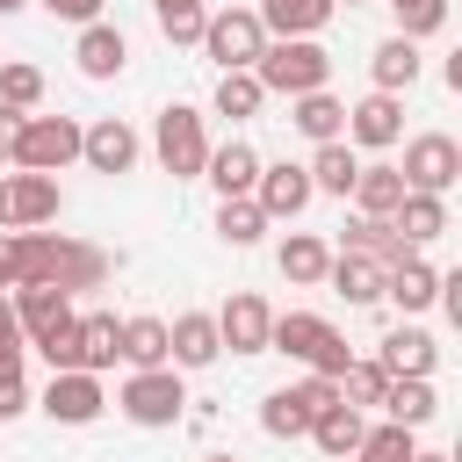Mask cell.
I'll return each mask as SVG.
<instances>
[{
    "instance_id": "816d5d0a",
    "label": "cell",
    "mask_w": 462,
    "mask_h": 462,
    "mask_svg": "<svg viewBox=\"0 0 462 462\" xmlns=\"http://www.w3.org/2000/svg\"><path fill=\"white\" fill-rule=\"evenodd\" d=\"M346 7H361V0H346Z\"/></svg>"
},
{
    "instance_id": "5bb4252c",
    "label": "cell",
    "mask_w": 462,
    "mask_h": 462,
    "mask_svg": "<svg viewBox=\"0 0 462 462\" xmlns=\"http://www.w3.org/2000/svg\"><path fill=\"white\" fill-rule=\"evenodd\" d=\"M79 159L94 173H130L137 166V130L123 116H101V123H79Z\"/></svg>"
},
{
    "instance_id": "f907efd6",
    "label": "cell",
    "mask_w": 462,
    "mask_h": 462,
    "mask_svg": "<svg viewBox=\"0 0 462 462\" xmlns=\"http://www.w3.org/2000/svg\"><path fill=\"white\" fill-rule=\"evenodd\" d=\"M209 462H231V455H209Z\"/></svg>"
},
{
    "instance_id": "7bdbcfd3",
    "label": "cell",
    "mask_w": 462,
    "mask_h": 462,
    "mask_svg": "<svg viewBox=\"0 0 462 462\" xmlns=\"http://www.w3.org/2000/svg\"><path fill=\"white\" fill-rule=\"evenodd\" d=\"M22 354H29V339H22L14 303H7V289H0V368H22Z\"/></svg>"
},
{
    "instance_id": "4316f807",
    "label": "cell",
    "mask_w": 462,
    "mask_h": 462,
    "mask_svg": "<svg viewBox=\"0 0 462 462\" xmlns=\"http://www.w3.org/2000/svg\"><path fill=\"white\" fill-rule=\"evenodd\" d=\"M375 411L419 433V426L440 411V397H433V375H390V390H383V404H375Z\"/></svg>"
},
{
    "instance_id": "d4e9b609",
    "label": "cell",
    "mask_w": 462,
    "mask_h": 462,
    "mask_svg": "<svg viewBox=\"0 0 462 462\" xmlns=\"http://www.w3.org/2000/svg\"><path fill=\"white\" fill-rule=\"evenodd\" d=\"M274 267H282V282L318 289V282H325V267H332V245H325L318 231H289V238H282V253H274Z\"/></svg>"
},
{
    "instance_id": "74e56055",
    "label": "cell",
    "mask_w": 462,
    "mask_h": 462,
    "mask_svg": "<svg viewBox=\"0 0 462 462\" xmlns=\"http://www.w3.org/2000/svg\"><path fill=\"white\" fill-rule=\"evenodd\" d=\"M383 390H390V368L368 354V361H346L339 368V404H354V411H368V404H383Z\"/></svg>"
},
{
    "instance_id": "ac0fdd59",
    "label": "cell",
    "mask_w": 462,
    "mask_h": 462,
    "mask_svg": "<svg viewBox=\"0 0 462 462\" xmlns=\"http://www.w3.org/2000/svg\"><path fill=\"white\" fill-rule=\"evenodd\" d=\"M108 274H116V260H108L94 238H65V231H58V267H51V282H58L65 296H79V289H101Z\"/></svg>"
},
{
    "instance_id": "7a4b0ae2",
    "label": "cell",
    "mask_w": 462,
    "mask_h": 462,
    "mask_svg": "<svg viewBox=\"0 0 462 462\" xmlns=\"http://www.w3.org/2000/svg\"><path fill=\"white\" fill-rule=\"evenodd\" d=\"M267 346H274V354H289V361H303L310 375H332V383H339V368L354 361V354H346V339H339V325H332V318H318V310H274Z\"/></svg>"
},
{
    "instance_id": "9a60e30c",
    "label": "cell",
    "mask_w": 462,
    "mask_h": 462,
    "mask_svg": "<svg viewBox=\"0 0 462 462\" xmlns=\"http://www.w3.org/2000/svg\"><path fill=\"white\" fill-rule=\"evenodd\" d=\"M7 303H14V325H22V339H43V332L72 325V296H65L58 282H22V289H7Z\"/></svg>"
},
{
    "instance_id": "5b68a950",
    "label": "cell",
    "mask_w": 462,
    "mask_h": 462,
    "mask_svg": "<svg viewBox=\"0 0 462 462\" xmlns=\"http://www.w3.org/2000/svg\"><path fill=\"white\" fill-rule=\"evenodd\" d=\"M72 159H79V123L72 116H22L7 166H22V173H65Z\"/></svg>"
},
{
    "instance_id": "d590c367",
    "label": "cell",
    "mask_w": 462,
    "mask_h": 462,
    "mask_svg": "<svg viewBox=\"0 0 462 462\" xmlns=\"http://www.w3.org/2000/svg\"><path fill=\"white\" fill-rule=\"evenodd\" d=\"M419 455V433L411 426H397V419H383V426H368L361 433V448L346 455V462H411Z\"/></svg>"
},
{
    "instance_id": "bcb514c9",
    "label": "cell",
    "mask_w": 462,
    "mask_h": 462,
    "mask_svg": "<svg viewBox=\"0 0 462 462\" xmlns=\"http://www.w3.org/2000/svg\"><path fill=\"white\" fill-rule=\"evenodd\" d=\"M29 7H43L58 22H101V0H29Z\"/></svg>"
},
{
    "instance_id": "6da1fadb",
    "label": "cell",
    "mask_w": 462,
    "mask_h": 462,
    "mask_svg": "<svg viewBox=\"0 0 462 462\" xmlns=\"http://www.w3.org/2000/svg\"><path fill=\"white\" fill-rule=\"evenodd\" d=\"M253 79L267 87V94H318V87H332V51L318 43V36H267V51L253 58Z\"/></svg>"
},
{
    "instance_id": "2e32d148",
    "label": "cell",
    "mask_w": 462,
    "mask_h": 462,
    "mask_svg": "<svg viewBox=\"0 0 462 462\" xmlns=\"http://www.w3.org/2000/svg\"><path fill=\"white\" fill-rule=\"evenodd\" d=\"M224 354V339H217V310H180L173 325H166V361L188 375V368H209Z\"/></svg>"
},
{
    "instance_id": "ee69618b",
    "label": "cell",
    "mask_w": 462,
    "mask_h": 462,
    "mask_svg": "<svg viewBox=\"0 0 462 462\" xmlns=\"http://www.w3.org/2000/svg\"><path fill=\"white\" fill-rule=\"evenodd\" d=\"M29 404H36V397H29V383H22V368H0V426H7V419H22Z\"/></svg>"
},
{
    "instance_id": "e0dca14e",
    "label": "cell",
    "mask_w": 462,
    "mask_h": 462,
    "mask_svg": "<svg viewBox=\"0 0 462 462\" xmlns=\"http://www.w3.org/2000/svg\"><path fill=\"white\" fill-rule=\"evenodd\" d=\"M72 58H79V79H116V72L130 65V36H123L116 22H79Z\"/></svg>"
},
{
    "instance_id": "603a6c76",
    "label": "cell",
    "mask_w": 462,
    "mask_h": 462,
    "mask_svg": "<svg viewBox=\"0 0 462 462\" xmlns=\"http://www.w3.org/2000/svg\"><path fill=\"white\" fill-rule=\"evenodd\" d=\"M375 361H383L390 375H433L440 346H433V332H426V325H397V332H383Z\"/></svg>"
},
{
    "instance_id": "8fae6325",
    "label": "cell",
    "mask_w": 462,
    "mask_h": 462,
    "mask_svg": "<svg viewBox=\"0 0 462 462\" xmlns=\"http://www.w3.org/2000/svg\"><path fill=\"white\" fill-rule=\"evenodd\" d=\"M397 137H404V94H361V101L346 108V144L390 152Z\"/></svg>"
},
{
    "instance_id": "7402d4cb",
    "label": "cell",
    "mask_w": 462,
    "mask_h": 462,
    "mask_svg": "<svg viewBox=\"0 0 462 462\" xmlns=\"http://www.w3.org/2000/svg\"><path fill=\"white\" fill-rule=\"evenodd\" d=\"M390 224H397V238H404L411 253H426V245L448 231V195H419V188H404V202L390 209Z\"/></svg>"
},
{
    "instance_id": "d6a6232c",
    "label": "cell",
    "mask_w": 462,
    "mask_h": 462,
    "mask_svg": "<svg viewBox=\"0 0 462 462\" xmlns=\"http://www.w3.org/2000/svg\"><path fill=\"white\" fill-rule=\"evenodd\" d=\"M116 325L123 318H108V310H79V368L87 375H108L123 354H116Z\"/></svg>"
},
{
    "instance_id": "681fc988",
    "label": "cell",
    "mask_w": 462,
    "mask_h": 462,
    "mask_svg": "<svg viewBox=\"0 0 462 462\" xmlns=\"http://www.w3.org/2000/svg\"><path fill=\"white\" fill-rule=\"evenodd\" d=\"M22 7H29V0H0V14H22Z\"/></svg>"
},
{
    "instance_id": "8992f818",
    "label": "cell",
    "mask_w": 462,
    "mask_h": 462,
    "mask_svg": "<svg viewBox=\"0 0 462 462\" xmlns=\"http://www.w3.org/2000/svg\"><path fill=\"white\" fill-rule=\"evenodd\" d=\"M260 51H267V29H260L253 7H217V14L202 22V58H209L217 72H253Z\"/></svg>"
},
{
    "instance_id": "8d00e7d4",
    "label": "cell",
    "mask_w": 462,
    "mask_h": 462,
    "mask_svg": "<svg viewBox=\"0 0 462 462\" xmlns=\"http://www.w3.org/2000/svg\"><path fill=\"white\" fill-rule=\"evenodd\" d=\"M267 108V87L253 79V72H217V116H231V123H253Z\"/></svg>"
},
{
    "instance_id": "52a82bcc",
    "label": "cell",
    "mask_w": 462,
    "mask_h": 462,
    "mask_svg": "<svg viewBox=\"0 0 462 462\" xmlns=\"http://www.w3.org/2000/svg\"><path fill=\"white\" fill-rule=\"evenodd\" d=\"M58 209H65V188H58V173H0V231H43V224H58Z\"/></svg>"
},
{
    "instance_id": "f5cc1de1",
    "label": "cell",
    "mask_w": 462,
    "mask_h": 462,
    "mask_svg": "<svg viewBox=\"0 0 462 462\" xmlns=\"http://www.w3.org/2000/svg\"><path fill=\"white\" fill-rule=\"evenodd\" d=\"M383 7H397V0H383Z\"/></svg>"
},
{
    "instance_id": "836d02e7",
    "label": "cell",
    "mask_w": 462,
    "mask_h": 462,
    "mask_svg": "<svg viewBox=\"0 0 462 462\" xmlns=\"http://www.w3.org/2000/svg\"><path fill=\"white\" fill-rule=\"evenodd\" d=\"M217 238H224V245H238V253H245V245H260V238H267L260 202H253V195H224V202H217Z\"/></svg>"
},
{
    "instance_id": "4fadbf2b",
    "label": "cell",
    "mask_w": 462,
    "mask_h": 462,
    "mask_svg": "<svg viewBox=\"0 0 462 462\" xmlns=\"http://www.w3.org/2000/svg\"><path fill=\"white\" fill-rule=\"evenodd\" d=\"M267 325H274V310H267L260 289H238V296L217 310V339H224L231 354H267Z\"/></svg>"
},
{
    "instance_id": "f546056e",
    "label": "cell",
    "mask_w": 462,
    "mask_h": 462,
    "mask_svg": "<svg viewBox=\"0 0 462 462\" xmlns=\"http://www.w3.org/2000/svg\"><path fill=\"white\" fill-rule=\"evenodd\" d=\"M346 195H354V217H390V209L404 202V173L375 159V166H361V173H354V188H346Z\"/></svg>"
},
{
    "instance_id": "44dd1931",
    "label": "cell",
    "mask_w": 462,
    "mask_h": 462,
    "mask_svg": "<svg viewBox=\"0 0 462 462\" xmlns=\"http://www.w3.org/2000/svg\"><path fill=\"white\" fill-rule=\"evenodd\" d=\"M289 130H296V137H310V144H332V137H346V101H339L332 87L296 94V101H289Z\"/></svg>"
},
{
    "instance_id": "7dc6e473",
    "label": "cell",
    "mask_w": 462,
    "mask_h": 462,
    "mask_svg": "<svg viewBox=\"0 0 462 462\" xmlns=\"http://www.w3.org/2000/svg\"><path fill=\"white\" fill-rule=\"evenodd\" d=\"M14 130H22V108H0V159L14 152Z\"/></svg>"
},
{
    "instance_id": "277c9868",
    "label": "cell",
    "mask_w": 462,
    "mask_h": 462,
    "mask_svg": "<svg viewBox=\"0 0 462 462\" xmlns=\"http://www.w3.org/2000/svg\"><path fill=\"white\" fill-rule=\"evenodd\" d=\"M152 152H159V166H166L173 180H202V159H209L202 108H188V101L159 108V123H152Z\"/></svg>"
},
{
    "instance_id": "484cf974",
    "label": "cell",
    "mask_w": 462,
    "mask_h": 462,
    "mask_svg": "<svg viewBox=\"0 0 462 462\" xmlns=\"http://www.w3.org/2000/svg\"><path fill=\"white\" fill-rule=\"evenodd\" d=\"M325 282L354 303V310H368V303H383V260H368V253H332V267H325Z\"/></svg>"
},
{
    "instance_id": "30bf717a",
    "label": "cell",
    "mask_w": 462,
    "mask_h": 462,
    "mask_svg": "<svg viewBox=\"0 0 462 462\" xmlns=\"http://www.w3.org/2000/svg\"><path fill=\"white\" fill-rule=\"evenodd\" d=\"M36 404H43L58 426H94V419L108 411V390H101V375H87V368H58Z\"/></svg>"
},
{
    "instance_id": "1f68e13d",
    "label": "cell",
    "mask_w": 462,
    "mask_h": 462,
    "mask_svg": "<svg viewBox=\"0 0 462 462\" xmlns=\"http://www.w3.org/2000/svg\"><path fill=\"white\" fill-rule=\"evenodd\" d=\"M339 253H368V260L397 267V260H404L411 245L397 238V224H390V217H354V224H346V245H339Z\"/></svg>"
},
{
    "instance_id": "b9f144b4",
    "label": "cell",
    "mask_w": 462,
    "mask_h": 462,
    "mask_svg": "<svg viewBox=\"0 0 462 462\" xmlns=\"http://www.w3.org/2000/svg\"><path fill=\"white\" fill-rule=\"evenodd\" d=\"M43 361H51V375L58 368H79V310H72V325H58V332H43V339H29Z\"/></svg>"
},
{
    "instance_id": "ffe728a7",
    "label": "cell",
    "mask_w": 462,
    "mask_h": 462,
    "mask_svg": "<svg viewBox=\"0 0 462 462\" xmlns=\"http://www.w3.org/2000/svg\"><path fill=\"white\" fill-rule=\"evenodd\" d=\"M368 72H375V94H411L419 72H426V58H419L411 36H383V43L368 51Z\"/></svg>"
},
{
    "instance_id": "4dcf8cb0",
    "label": "cell",
    "mask_w": 462,
    "mask_h": 462,
    "mask_svg": "<svg viewBox=\"0 0 462 462\" xmlns=\"http://www.w3.org/2000/svg\"><path fill=\"white\" fill-rule=\"evenodd\" d=\"M303 173H310V188H318V195H339V202H346V188H354L361 159H354V144H346V137H332V144H318V152H310V166H303Z\"/></svg>"
},
{
    "instance_id": "ba28073f",
    "label": "cell",
    "mask_w": 462,
    "mask_h": 462,
    "mask_svg": "<svg viewBox=\"0 0 462 462\" xmlns=\"http://www.w3.org/2000/svg\"><path fill=\"white\" fill-rule=\"evenodd\" d=\"M404 188H419V195H448L455 180H462V144L448 137V130H419L411 144H404Z\"/></svg>"
},
{
    "instance_id": "f1b7e54d",
    "label": "cell",
    "mask_w": 462,
    "mask_h": 462,
    "mask_svg": "<svg viewBox=\"0 0 462 462\" xmlns=\"http://www.w3.org/2000/svg\"><path fill=\"white\" fill-rule=\"evenodd\" d=\"M361 433H368V411H354V404H325V411L310 419V440H318V455H332V462H346V455L361 448Z\"/></svg>"
},
{
    "instance_id": "9c48e42d",
    "label": "cell",
    "mask_w": 462,
    "mask_h": 462,
    "mask_svg": "<svg viewBox=\"0 0 462 462\" xmlns=\"http://www.w3.org/2000/svg\"><path fill=\"white\" fill-rule=\"evenodd\" d=\"M253 202H260V217H267V224H296V217L318 202V188H310V173H303L296 159H282V166H267V159H260Z\"/></svg>"
},
{
    "instance_id": "cb8c5ba5",
    "label": "cell",
    "mask_w": 462,
    "mask_h": 462,
    "mask_svg": "<svg viewBox=\"0 0 462 462\" xmlns=\"http://www.w3.org/2000/svg\"><path fill=\"white\" fill-rule=\"evenodd\" d=\"M253 14H260L267 36H318V29L339 14V0H260Z\"/></svg>"
},
{
    "instance_id": "83f0119b",
    "label": "cell",
    "mask_w": 462,
    "mask_h": 462,
    "mask_svg": "<svg viewBox=\"0 0 462 462\" xmlns=\"http://www.w3.org/2000/svg\"><path fill=\"white\" fill-rule=\"evenodd\" d=\"M116 354H123L130 368H166V318H152V310L123 318V325H116Z\"/></svg>"
},
{
    "instance_id": "60d3db41",
    "label": "cell",
    "mask_w": 462,
    "mask_h": 462,
    "mask_svg": "<svg viewBox=\"0 0 462 462\" xmlns=\"http://www.w3.org/2000/svg\"><path fill=\"white\" fill-rule=\"evenodd\" d=\"M390 14H397V36H411V43L448 29V0H397Z\"/></svg>"
},
{
    "instance_id": "f35d334b",
    "label": "cell",
    "mask_w": 462,
    "mask_h": 462,
    "mask_svg": "<svg viewBox=\"0 0 462 462\" xmlns=\"http://www.w3.org/2000/svg\"><path fill=\"white\" fill-rule=\"evenodd\" d=\"M0 108H22V116H36V108H43V65H29V58H7V65H0Z\"/></svg>"
},
{
    "instance_id": "7c38bea8",
    "label": "cell",
    "mask_w": 462,
    "mask_h": 462,
    "mask_svg": "<svg viewBox=\"0 0 462 462\" xmlns=\"http://www.w3.org/2000/svg\"><path fill=\"white\" fill-rule=\"evenodd\" d=\"M383 303H397L404 318H426L440 303V267L426 253H404L397 267H383Z\"/></svg>"
},
{
    "instance_id": "f6af8a7d",
    "label": "cell",
    "mask_w": 462,
    "mask_h": 462,
    "mask_svg": "<svg viewBox=\"0 0 462 462\" xmlns=\"http://www.w3.org/2000/svg\"><path fill=\"white\" fill-rule=\"evenodd\" d=\"M296 397H303V411L318 419L325 404H339V383H332V375H303V383H296Z\"/></svg>"
},
{
    "instance_id": "c3c4849f",
    "label": "cell",
    "mask_w": 462,
    "mask_h": 462,
    "mask_svg": "<svg viewBox=\"0 0 462 462\" xmlns=\"http://www.w3.org/2000/svg\"><path fill=\"white\" fill-rule=\"evenodd\" d=\"M411 462H448V455H433V448H419V455H411Z\"/></svg>"
},
{
    "instance_id": "d6986e66",
    "label": "cell",
    "mask_w": 462,
    "mask_h": 462,
    "mask_svg": "<svg viewBox=\"0 0 462 462\" xmlns=\"http://www.w3.org/2000/svg\"><path fill=\"white\" fill-rule=\"evenodd\" d=\"M202 180L217 188V202H224V195H253V180H260V152H253L245 137H231V144H209V159H202Z\"/></svg>"
},
{
    "instance_id": "e575fe53",
    "label": "cell",
    "mask_w": 462,
    "mask_h": 462,
    "mask_svg": "<svg viewBox=\"0 0 462 462\" xmlns=\"http://www.w3.org/2000/svg\"><path fill=\"white\" fill-rule=\"evenodd\" d=\"M260 433H267V440H303V433H310V411H303L296 383H289V390H267V397H260Z\"/></svg>"
},
{
    "instance_id": "ab89813d",
    "label": "cell",
    "mask_w": 462,
    "mask_h": 462,
    "mask_svg": "<svg viewBox=\"0 0 462 462\" xmlns=\"http://www.w3.org/2000/svg\"><path fill=\"white\" fill-rule=\"evenodd\" d=\"M152 22H159V36H166V43H202L209 7H202V0H152Z\"/></svg>"
},
{
    "instance_id": "3957f363",
    "label": "cell",
    "mask_w": 462,
    "mask_h": 462,
    "mask_svg": "<svg viewBox=\"0 0 462 462\" xmlns=\"http://www.w3.org/2000/svg\"><path fill=\"white\" fill-rule=\"evenodd\" d=\"M116 411H123L130 426H144V433H159V426H180V419H188L180 368H173V361H166V368H130V383L116 390Z\"/></svg>"
}]
</instances>
